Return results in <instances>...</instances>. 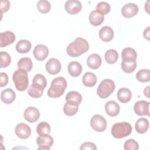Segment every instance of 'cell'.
<instances>
[{"mask_svg":"<svg viewBox=\"0 0 150 150\" xmlns=\"http://www.w3.org/2000/svg\"><path fill=\"white\" fill-rule=\"evenodd\" d=\"M87 64L90 68L94 70L97 69L101 64V58L98 54L93 53L88 56Z\"/></svg>","mask_w":150,"mask_h":150,"instance_id":"obj_21","label":"cell"},{"mask_svg":"<svg viewBox=\"0 0 150 150\" xmlns=\"http://www.w3.org/2000/svg\"><path fill=\"white\" fill-rule=\"evenodd\" d=\"M79 110V105H74L66 103L63 107V112L67 116H73L75 115Z\"/></svg>","mask_w":150,"mask_h":150,"instance_id":"obj_35","label":"cell"},{"mask_svg":"<svg viewBox=\"0 0 150 150\" xmlns=\"http://www.w3.org/2000/svg\"><path fill=\"white\" fill-rule=\"evenodd\" d=\"M110 9L111 7L110 4L105 2H100L96 6V11L103 15L109 13Z\"/></svg>","mask_w":150,"mask_h":150,"instance_id":"obj_36","label":"cell"},{"mask_svg":"<svg viewBox=\"0 0 150 150\" xmlns=\"http://www.w3.org/2000/svg\"><path fill=\"white\" fill-rule=\"evenodd\" d=\"M67 87L66 80L63 77L54 78L47 91V95L51 98H58L63 94Z\"/></svg>","mask_w":150,"mask_h":150,"instance_id":"obj_2","label":"cell"},{"mask_svg":"<svg viewBox=\"0 0 150 150\" xmlns=\"http://www.w3.org/2000/svg\"><path fill=\"white\" fill-rule=\"evenodd\" d=\"M114 31L112 29L108 26L102 27L99 31V37L104 42H110L114 38Z\"/></svg>","mask_w":150,"mask_h":150,"instance_id":"obj_19","label":"cell"},{"mask_svg":"<svg viewBox=\"0 0 150 150\" xmlns=\"http://www.w3.org/2000/svg\"><path fill=\"white\" fill-rule=\"evenodd\" d=\"M62 68L60 61L56 58L50 59L46 63V70L50 74L59 73Z\"/></svg>","mask_w":150,"mask_h":150,"instance_id":"obj_11","label":"cell"},{"mask_svg":"<svg viewBox=\"0 0 150 150\" xmlns=\"http://www.w3.org/2000/svg\"><path fill=\"white\" fill-rule=\"evenodd\" d=\"M136 79L141 82H148L150 80V71L149 69L139 70L136 74Z\"/></svg>","mask_w":150,"mask_h":150,"instance_id":"obj_32","label":"cell"},{"mask_svg":"<svg viewBox=\"0 0 150 150\" xmlns=\"http://www.w3.org/2000/svg\"><path fill=\"white\" fill-rule=\"evenodd\" d=\"M124 148L125 150H138L139 149V145L135 140L129 139L124 142Z\"/></svg>","mask_w":150,"mask_h":150,"instance_id":"obj_38","label":"cell"},{"mask_svg":"<svg viewBox=\"0 0 150 150\" xmlns=\"http://www.w3.org/2000/svg\"><path fill=\"white\" fill-rule=\"evenodd\" d=\"M36 132L39 135H49L50 132V126L46 122H40L37 125Z\"/></svg>","mask_w":150,"mask_h":150,"instance_id":"obj_30","label":"cell"},{"mask_svg":"<svg viewBox=\"0 0 150 150\" xmlns=\"http://www.w3.org/2000/svg\"><path fill=\"white\" fill-rule=\"evenodd\" d=\"M12 80L16 88L20 91L26 90L28 87L29 80L27 71L23 69L16 70L12 75Z\"/></svg>","mask_w":150,"mask_h":150,"instance_id":"obj_3","label":"cell"},{"mask_svg":"<svg viewBox=\"0 0 150 150\" xmlns=\"http://www.w3.org/2000/svg\"><path fill=\"white\" fill-rule=\"evenodd\" d=\"M90 125L94 131L101 132L107 128V121L102 115L95 114L91 118Z\"/></svg>","mask_w":150,"mask_h":150,"instance_id":"obj_6","label":"cell"},{"mask_svg":"<svg viewBox=\"0 0 150 150\" xmlns=\"http://www.w3.org/2000/svg\"><path fill=\"white\" fill-rule=\"evenodd\" d=\"M32 83L40 85L44 88L46 87L47 85V80L46 77L41 74H36L33 78Z\"/></svg>","mask_w":150,"mask_h":150,"instance_id":"obj_39","label":"cell"},{"mask_svg":"<svg viewBox=\"0 0 150 150\" xmlns=\"http://www.w3.org/2000/svg\"><path fill=\"white\" fill-rule=\"evenodd\" d=\"M16 98L15 91L11 88H6L4 90L1 94V101L6 104L12 103Z\"/></svg>","mask_w":150,"mask_h":150,"instance_id":"obj_18","label":"cell"},{"mask_svg":"<svg viewBox=\"0 0 150 150\" xmlns=\"http://www.w3.org/2000/svg\"><path fill=\"white\" fill-rule=\"evenodd\" d=\"M23 116L27 121L32 123L39 120L40 112L39 110L35 107H29L25 109Z\"/></svg>","mask_w":150,"mask_h":150,"instance_id":"obj_10","label":"cell"},{"mask_svg":"<svg viewBox=\"0 0 150 150\" xmlns=\"http://www.w3.org/2000/svg\"><path fill=\"white\" fill-rule=\"evenodd\" d=\"M149 121L145 118H139L135 125V128L136 131L139 134L145 133L149 128Z\"/></svg>","mask_w":150,"mask_h":150,"instance_id":"obj_25","label":"cell"},{"mask_svg":"<svg viewBox=\"0 0 150 150\" xmlns=\"http://www.w3.org/2000/svg\"><path fill=\"white\" fill-rule=\"evenodd\" d=\"M49 53V51L47 47L41 44L36 45L33 52L34 57L39 61H43L47 58Z\"/></svg>","mask_w":150,"mask_h":150,"instance_id":"obj_14","label":"cell"},{"mask_svg":"<svg viewBox=\"0 0 150 150\" xmlns=\"http://www.w3.org/2000/svg\"><path fill=\"white\" fill-rule=\"evenodd\" d=\"M37 8L42 13H46L50 11L51 5L48 1L40 0L38 2Z\"/></svg>","mask_w":150,"mask_h":150,"instance_id":"obj_34","label":"cell"},{"mask_svg":"<svg viewBox=\"0 0 150 150\" xmlns=\"http://www.w3.org/2000/svg\"><path fill=\"white\" fill-rule=\"evenodd\" d=\"M132 97L131 91L127 88H121L117 93V98L122 103H126L130 101Z\"/></svg>","mask_w":150,"mask_h":150,"instance_id":"obj_26","label":"cell"},{"mask_svg":"<svg viewBox=\"0 0 150 150\" xmlns=\"http://www.w3.org/2000/svg\"><path fill=\"white\" fill-rule=\"evenodd\" d=\"M111 131L112 135L114 138L120 139L131 134L132 127L129 123L127 122H117L113 125Z\"/></svg>","mask_w":150,"mask_h":150,"instance_id":"obj_4","label":"cell"},{"mask_svg":"<svg viewBox=\"0 0 150 150\" xmlns=\"http://www.w3.org/2000/svg\"><path fill=\"white\" fill-rule=\"evenodd\" d=\"M89 21L91 25L93 26H98L100 25L104 20V15L99 13L97 11H93L89 15Z\"/></svg>","mask_w":150,"mask_h":150,"instance_id":"obj_24","label":"cell"},{"mask_svg":"<svg viewBox=\"0 0 150 150\" xmlns=\"http://www.w3.org/2000/svg\"><path fill=\"white\" fill-rule=\"evenodd\" d=\"M105 110L107 115L110 117L117 116L120 110V105L115 101H108L105 104Z\"/></svg>","mask_w":150,"mask_h":150,"instance_id":"obj_16","label":"cell"},{"mask_svg":"<svg viewBox=\"0 0 150 150\" xmlns=\"http://www.w3.org/2000/svg\"><path fill=\"white\" fill-rule=\"evenodd\" d=\"M149 27H147L144 31L143 35H144V37L145 38H146L148 40H149Z\"/></svg>","mask_w":150,"mask_h":150,"instance_id":"obj_43","label":"cell"},{"mask_svg":"<svg viewBox=\"0 0 150 150\" xmlns=\"http://www.w3.org/2000/svg\"><path fill=\"white\" fill-rule=\"evenodd\" d=\"M121 69L122 70L127 73H132L137 68V62H129V61H122L121 63Z\"/></svg>","mask_w":150,"mask_h":150,"instance_id":"obj_33","label":"cell"},{"mask_svg":"<svg viewBox=\"0 0 150 150\" xmlns=\"http://www.w3.org/2000/svg\"><path fill=\"white\" fill-rule=\"evenodd\" d=\"M32 61L29 57H22L18 62V67L20 69L25 70L27 72L32 70Z\"/></svg>","mask_w":150,"mask_h":150,"instance_id":"obj_29","label":"cell"},{"mask_svg":"<svg viewBox=\"0 0 150 150\" xmlns=\"http://www.w3.org/2000/svg\"><path fill=\"white\" fill-rule=\"evenodd\" d=\"M0 8H1V11L2 13L7 12L10 8L9 1L8 0H1Z\"/></svg>","mask_w":150,"mask_h":150,"instance_id":"obj_41","label":"cell"},{"mask_svg":"<svg viewBox=\"0 0 150 150\" xmlns=\"http://www.w3.org/2000/svg\"><path fill=\"white\" fill-rule=\"evenodd\" d=\"M149 86H148L146 87V88H145L144 90V95L146 96L147 97H149Z\"/></svg>","mask_w":150,"mask_h":150,"instance_id":"obj_44","label":"cell"},{"mask_svg":"<svg viewBox=\"0 0 150 150\" xmlns=\"http://www.w3.org/2000/svg\"><path fill=\"white\" fill-rule=\"evenodd\" d=\"M121 57L122 61L135 62L137 57V53L133 48L125 47L122 51Z\"/></svg>","mask_w":150,"mask_h":150,"instance_id":"obj_22","label":"cell"},{"mask_svg":"<svg viewBox=\"0 0 150 150\" xmlns=\"http://www.w3.org/2000/svg\"><path fill=\"white\" fill-rule=\"evenodd\" d=\"M54 142L53 138L49 135H39L36 138V143L38 145V149H50Z\"/></svg>","mask_w":150,"mask_h":150,"instance_id":"obj_8","label":"cell"},{"mask_svg":"<svg viewBox=\"0 0 150 150\" xmlns=\"http://www.w3.org/2000/svg\"><path fill=\"white\" fill-rule=\"evenodd\" d=\"M138 12V6L134 3H128L124 5L121 9L122 15L127 18L135 16Z\"/></svg>","mask_w":150,"mask_h":150,"instance_id":"obj_13","label":"cell"},{"mask_svg":"<svg viewBox=\"0 0 150 150\" xmlns=\"http://www.w3.org/2000/svg\"><path fill=\"white\" fill-rule=\"evenodd\" d=\"M82 82L86 87H93L97 83V77L92 72H86L83 76Z\"/></svg>","mask_w":150,"mask_h":150,"instance_id":"obj_27","label":"cell"},{"mask_svg":"<svg viewBox=\"0 0 150 150\" xmlns=\"http://www.w3.org/2000/svg\"><path fill=\"white\" fill-rule=\"evenodd\" d=\"M66 101L68 104L79 105L82 101V96L79 92L71 91L67 93L66 96Z\"/></svg>","mask_w":150,"mask_h":150,"instance_id":"obj_17","label":"cell"},{"mask_svg":"<svg viewBox=\"0 0 150 150\" xmlns=\"http://www.w3.org/2000/svg\"><path fill=\"white\" fill-rule=\"evenodd\" d=\"M15 35L11 31H6L0 33V46L6 47L11 45L15 40Z\"/></svg>","mask_w":150,"mask_h":150,"instance_id":"obj_15","label":"cell"},{"mask_svg":"<svg viewBox=\"0 0 150 150\" xmlns=\"http://www.w3.org/2000/svg\"><path fill=\"white\" fill-rule=\"evenodd\" d=\"M0 86L1 87H3L6 86L8 83V76L7 74L5 72H1L0 73Z\"/></svg>","mask_w":150,"mask_h":150,"instance_id":"obj_42","label":"cell"},{"mask_svg":"<svg viewBox=\"0 0 150 150\" xmlns=\"http://www.w3.org/2000/svg\"><path fill=\"white\" fill-rule=\"evenodd\" d=\"M118 58V54L115 50H108L105 53V60L108 64H114L117 62Z\"/></svg>","mask_w":150,"mask_h":150,"instance_id":"obj_31","label":"cell"},{"mask_svg":"<svg viewBox=\"0 0 150 150\" xmlns=\"http://www.w3.org/2000/svg\"><path fill=\"white\" fill-rule=\"evenodd\" d=\"M80 149L84 150V149H92V150H96L97 146L95 144L91 142H86L81 145Z\"/></svg>","mask_w":150,"mask_h":150,"instance_id":"obj_40","label":"cell"},{"mask_svg":"<svg viewBox=\"0 0 150 150\" xmlns=\"http://www.w3.org/2000/svg\"><path fill=\"white\" fill-rule=\"evenodd\" d=\"M32 44L28 40L22 39L19 40L16 45V50L20 53H26L30 51Z\"/></svg>","mask_w":150,"mask_h":150,"instance_id":"obj_28","label":"cell"},{"mask_svg":"<svg viewBox=\"0 0 150 150\" xmlns=\"http://www.w3.org/2000/svg\"><path fill=\"white\" fill-rule=\"evenodd\" d=\"M88 49V42L82 38H77L74 41L69 44L66 52L69 56L77 57L87 52Z\"/></svg>","mask_w":150,"mask_h":150,"instance_id":"obj_1","label":"cell"},{"mask_svg":"<svg viewBox=\"0 0 150 150\" xmlns=\"http://www.w3.org/2000/svg\"><path fill=\"white\" fill-rule=\"evenodd\" d=\"M43 91L44 88L42 86L32 83L28 88V94L30 97L37 98L40 97L43 95Z\"/></svg>","mask_w":150,"mask_h":150,"instance_id":"obj_23","label":"cell"},{"mask_svg":"<svg viewBox=\"0 0 150 150\" xmlns=\"http://www.w3.org/2000/svg\"><path fill=\"white\" fill-rule=\"evenodd\" d=\"M67 70L71 76L76 77L81 74L82 72V66L77 62H71L67 66Z\"/></svg>","mask_w":150,"mask_h":150,"instance_id":"obj_20","label":"cell"},{"mask_svg":"<svg viewBox=\"0 0 150 150\" xmlns=\"http://www.w3.org/2000/svg\"><path fill=\"white\" fill-rule=\"evenodd\" d=\"M0 59H1V68L8 67L11 62V57L10 55L6 52H4V51L1 52Z\"/></svg>","mask_w":150,"mask_h":150,"instance_id":"obj_37","label":"cell"},{"mask_svg":"<svg viewBox=\"0 0 150 150\" xmlns=\"http://www.w3.org/2000/svg\"><path fill=\"white\" fill-rule=\"evenodd\" d=\"M66 11L71 15L78 13L82 8L81 3L77 0H68L64 4Z\"/></svg>","mask_w":150,"mask_h":150,"instance_id":"obj_12","label":"cell"},{"mask_svg":"<svg viewBox=\"0 0 150 150\" xmlns=\"http://www.w3.org/2000/svg\"><path fill=\"white\" fill-rule=\"evenodd\" d=\"M15 134L21 139H27L31 135L30 127L25 123H19L15 129Z\"/></svg>","mask_w":150,"mask_h":150,"instance_id":"obj_9","label":"cell"},{"mask_svg":"<svg viewBox=\"0 0 150 150\" xmlns=\"http://www.w3.org/2000/svg\"><path fill=\"white\" fill-rule=\"evenodd\" d=\"M114 82L109 79L103 80L97 89V94L101 98L105 99L109 97L115 90Z\"/></svg>","mask_w":150,"mask_h":150,"instance_id":"obj_5","label":"cell"},{"mask_svg":"<svg viewBox=\"0 0 150 150\" xmlns=\"http://www.w3.org/2000/svg\"><path fill=\"white\" fill-rule=\"evenodd\" d=\"M150 103L145 100L137 101L134 106V110L136 114L139 116L149 115Z\"/></svg>","mask_w":150,"mask_h":150,"instance_id":"obj_7","label":"cell"}]
</instances>
